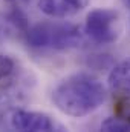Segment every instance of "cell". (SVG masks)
Segmentation results:
<instances>
[{"instance_id": "obj_1", "label": "cell", "mask_w": 130, "mask_h": 132, "mask_svg": "<svg viewBox=\"0 0 130 132\" xmlns=\"http://www.w3.org/2000/svg\"><path fill=\"white\" fill-rule=\"evenodd\" d=\"M107 91L97 77L78 72L64 78L52 92L58 111L70 117H84L97 111L106 101Z\"/></svg>"}, {"instance_id": "obj_2", "label": "cell", "mask_w": 130, "mask_h": 132, "mask_svg": "<svg viewBox=\"0 0 130 132\" xmlns=\"http://www.w3.org/2000/svg\"><path fill=\"white\" fill-rule=\"evenodd\" d=\"M29 46L43 49H73L83 45L84 35L78 26L72 23H37L26 31Z\"/></svg>"}, {"instance_id": "obj_3", "label": "cell", "mask_w": 130, "mask_h": 132, "mask_svg": "<svg viewBox=\"0 0 130 132\" xmlns=\"http://www.w3.org/2000/svg\"><path fill=\"white\" fill-rule=\"evenodd\" d=\"M84 34L97 45H110L119 37V14L115 9H92L84 23Z\"/></svg>"}, {"instance_id": "obj_4", "label": "cell", "mask_w": 130, "mask_h": 132, "mask_svg": "<svg viewBox=\"0 0 130 132\" xmlns=\"http://www.w3.org/2000/svg\"><path fill=\"white\" fill-rule=\"evenodd\" d=\"M11 126L22 132H49L55 126L49 115L43 112L17 109L11 115Z\"/></svg>"}, {"instance_id": "obj_5", "label": "cell", "mask_w": 130, "mask_h": 132, "mask_svg": "<svg viewBox=\"0 0 130 132\" xmlns=\"http://www.w3.org/2000/svg\"><path fill=\"white\" fill-rule=\"evenodd\" d=\"M107 86L116 98H130V57L116 63L110 69Z\"/></svg>"}, {"instance_id": "obj_6", "label": "cell", "mask_w": 130, "mask_h": 132, "mask_svg": "<svg viewBox=\"0 0 130 132\" xmlns=\"http://www.w3.org/2000/svg\"><path fill=\"white\" fill-rule=\"evenodd\" d=\"M38 8L43 14L49 17H66L70 15L66 5L61 0H38Z\"/></svg>"}, {"instance_id": "obj_7", "label": "cell", "mask_w": 130, "mask_h": 132, "mask_svg": "<svg viewBox=\"0 0 130 132\" xmlns=\"http://www.w3.org/2000/svg\"><path fill=\"white\" fill-rule=\"evenodd\" d=\"M15 74V62L5 54H0V88H6L12 83Z\"/></svg>"}, {"instance_id": "obj_8", "label": "cell", "mask_w": 130, "mask_h": 132, "mask_svg": "<svg viewBox=\"0 0 130 132\" xmlns=\"http://www.w3.org/2000/svg\"><path fill=\"white\" fill-rule=\"evenodd\" d=\"M101 131L106 132H129L130 125L121 117H109L101 123Z\"/></svg>"}, {"instance_id": "obj_9", "label": "cell", "mask_w": 130, "mask_h": 132, "mask_svg": "<svg viewBox=\"0 0 130 132\" xmlns=\"http://www.w3.org/2000/svg\"><path fill=\"white\" fill-rule=\"evenodd\" d=\"M61 2L66 5L69 14H77L90 3V0H61Z\"/></svg>"}, {"instance_id": "obj_10", "label": "cell", "mask_w": 130, "mask_h": 132, "mask_svg": "<svg viewBox=\"0 0 130 132\" xmlns=\"http://www.w3.org/2000/svg\"><path fill=\"white\" fill-rule=\"evenodd\" d=\"M118 108H116V115L124 118L130 125V98H118Z\"/></svg>"}, {"instance_id": "obj_11", "label": "cell", "mask_w": 130, "mask_h": 132, "mask_svg": "<svg viewBox=\"0 0 130 132\" xmlns=\"http://www.w3.org/2000/svg\"><path fill=\"white\" fill-rule=\"evenodd\" d=\"M123 2H124L126 5H130V0H123Z\"/></svg>"}]
</instances>
